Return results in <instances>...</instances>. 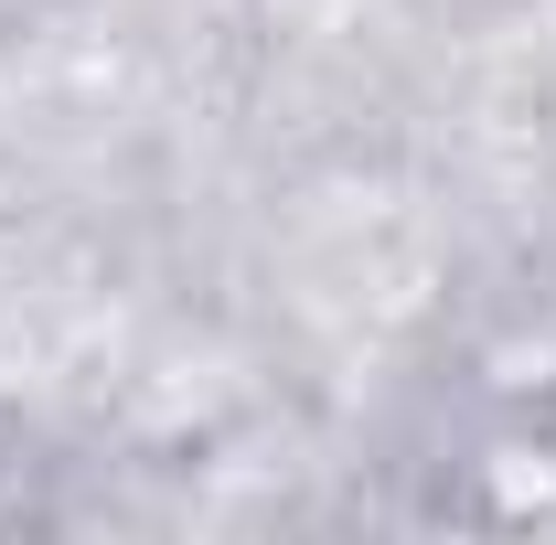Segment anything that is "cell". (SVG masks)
Masks as SVG:
<instances>
[]
</instances>
